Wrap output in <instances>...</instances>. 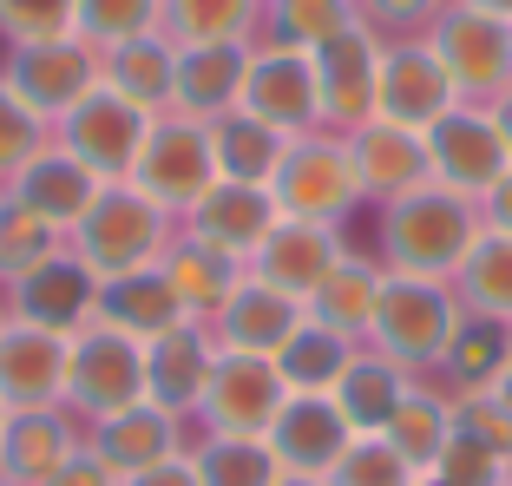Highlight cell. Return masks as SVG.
<instances>
[{"mask_svg":"<svg viewBox=\"0 0 512 486\" xmlns=\"http://www.w3.org/2000/svg\"><path fill=\"white\" fill-rule=\"evenodd\" d=\"M473 237H480L473 230V204L460 191H447V184H414L388 211V250L401 263V276H421V283L460 270Z\"/></svg>","mask_w":512,"mask_h":486,"instance_id":"6da1fadb","label":"cell"},{"mask_svg":"<svg viewBox=\"0 0 512 486\" xmlns=\"http://www.w3.org/2000/svg\"><path fill=\"white\" fill-rule=\"evenodd\" d=\"M158 237H165V211L145 191H132V184H106L86 204V217L73 224V257L92 283H112V276L151 270Z\"/></svg>","mask_w":512,"mask_h":486,"instance_id":"7a4b0ae2","label":"cell"},{"mask_svg":"<svg viewBox=\"0 0 512 486\" xmlns=\"http://www.w3.org/2000/svg\"><path fill=\"white\" fill-rule=\"evenodd\" d=\"M132 191H145L158 211H191L204 191L217 184V152H211V125L191 112H158L138 145L132 165Z\"/></svg>","mask_w":512,"mask_h":486,"instance_id":"3957f363","label":"cell"},{"mask_svg":"<svg viewBox=\"0 0 512 486\" xmlns=\"http://www.w3.org/2000/svg\"><path fill=\"white\" fill-rule=\"evenodd\" d=\"M427 46L434 60L447 66L453 79V99H499L512 92V20L486 14L473 0H447V14L427 27Z\"/></svg>","mask_w":512,"mask_h":486,"instance_id":"277c9868","label":"cell"},{"mask_svg":"<svg viewBox=\"0 0 512 486\" xmlns=\"http://www.w3.org/2000/svg\"><path fill=\"white\" fill-rule=\"evenodd\" d=\"M0 86L14 92L33 119H66L79 99L99 92V46L79 40V33H60V40H40V46H14L7 66H0Z\"/></svg>","mask_w":512,"mask_h":486,"instance_id":"5b68a950","label":"cell"},{"mask_svg":"<svg viewBox=\"0 0 512 486\" xmlns=\"http://www.w3.org/2000/svg\"><path fill=\"white\" fill-rule=\"evenodd\" d=\"M283 408H289V381H283V368H276V355H243V349H217L211 355L204 414H211L217 434L263 441Z\"/></svg>","mask_w":512,"mask_h":486,"instance_id":"8992f818","label":"cell"},{"mask_svg":"<svg viewBox=\"0 0 512 486\" xmlns=\"http://www.w3.org/2000/svg\"><path fill=\"white\" fill-rule=\"evenodd\" d=\"M237 112H250L270 132H309L322 119V92H316V66L296 46H250L243 60V86H237Z\"/></svg>","mask_w":512,"mask_h":486,"instance_id":"52a82bcc","label":"cell"},{"mask_svg":"<svg viewBox=\"0 0 512 486\" xmlns=\"http://www.w3.org/2000/svg\"><path fill=\"white\" fill-rule=\"evenodd\" d=\"M145 132H151V112L125 106L119 92L99 86L92 99H79V106L60 119V138H66L60 152H73L99 184H125V178H132V165H138Z\"/></svg>","mask_w":512,"mask_h":486,"instance_id":"ba28073f","label":"cell"},{"mask_svg":"<svg viewBox=\"0 0 512 486\" xmlns=\"http://www.w3.org/2000/svg\"><path fill=\"white\" fill-rule=\"evenodd\" d=\"M66 395L86 414H99V421L132 408V401H145V342L106 329V322L86 329L73 342V355H66Z\"/></svg>","mask_w":512,"mask_h":486,"instance_id":"9c48e42d","label":"cell"},{"mask_svg":"<svg viewBox=\"0 0 512 486\" xmlns=\"http://www.w3.org/2000/svg\"><path fill=\"white\" fill-rule=\"evenodd\" d=\"M453 112V79L434 60L427 40H388L381 46V73H375V119L427 132Z\"/></svg>","mask_w":512,"mask_h":486,"instance_id":"30bf717a","label":"cell"},{"mask_svg":"<svg viewBox=\"0 0 512 486\" xmlns=\"http://www.w3.org/2000/svg\"><path fill=\"white\" fill-rule=\"evenodd\" d=\"M270 198L289 224H322L329 230L348 204L362 198L355 191V165H348V145H289L283 171L270 178Z\"/></svg>","mask_w":512,"mask_h":486,"instance_id":"8fae6325","label":"cell"},{"mask_svg":"<svg viewBox=\"0 0 512 486\" xmlns=\"http://www.w3.org/2000/svg\"><path fill=\"white\" fill-rule=\"evenodd\" d=\"M506 165H512V152H506V138H499L493 112L453 106L440 125H427V171L447 191H493Z\"/></svg>","mask_w":512,"mask_h":486,"instance_id":"7c38bea8","label":"cell"},{"mask_svg":"<svg viewBox=\"0 0 512 486\" xmlns=\"http://www.w3.org/2000/svg\"><path fill=\"white\" fill-rule=\"evenodd\" d=\"M368 329L381 335L388 362H427V355L447 349L453 335V309L434 283L421 276H401V283H381V303H375V322Z\"/></svg>","mask_w":512,"mask_h":486,"instance_id":"4fadbf2b","label":"cell"},{"mask_svg":"<svg viewBox=\"0 0 512 486\" xmlns=\"http://www.w3.org/2000/svg\"><path fill=\"white\" fill-rule=\"evenodd\" d=\"M309 66H316V92H322V119L335 125H355L362 132L368 119H375V73H381V40L368 27L342 33V40L316 46L309 53Z\"/></svg>","mask_w":512,"mask_h":486,"instance_id":"5bb4252c","label":"cell"},{"mask_svg":"<svg viewBox=\"0 0 512 486\" xmlns=\"http://www.w3.org/2000/svg\"><path fill=\"white\" fill-rule=\"evenodd\" d=\"M348 441H355V434H348V421L335 414L329 395H296L270 427V454L289 480H322V473H335V460L348 454Z\"/></svg>","mask_w":512,"mask_h":486,"instance_id":"9a60e30c","label":"cell"},{"mask_svg":"<svg viewBox=\"0 0 512 486\" xmlns=\"http://www.w3.org/2000/svg\"><path fill=\"white\" fill-rule=\"evenodd\" d=\"M66 355L73 342L53 329H33V322L0 329V408H46L53 395H66Z\"/></svg>","mask_w":512,"mask_h":486,"instance_id":"2e32d148","label":"cell"},{"mask_svg":"<svg viewBox=\"0 0 512 486\" xmlns=\"http://www.w3.org/2000/svg\"><path fill=\"white\" fill-rule=\"evenodd\" d=\"M191 224H197V243H211V250H224V257H243V250H256V243L283 224V211H276L270 184L217 178L211 191L191 204Z\"/></svg>","mask_w":512,"mask_h":486,"instance_id":"e0dca14e","label":"cell"},{"mask_svg":"<svg viewBox=\"0 0 512 486\" xmlns=\"http://www.w3.org/2000/svg\"><path fill=\"white\" fill-rule=\"evenodd\" d=\"M99 86L158 119V112H171V99H178V46H171L165 33H138V40L106 46V53H99Z\"/></svg>","mask_w":512,"mask_h":486,"instance_id":"ac0fdd59","label":"cell"},{"mask_svg":"<svg viewBox=\"0 0 512 486\" xmlns=\"http://www.w3.org/2000/svg\"><path fill=\"white\" fill-rule=\"evenodd\" d=\"M348 165H355V191H368V198H407L427 178V132L368 119L362 132L348 138Z\"/></svg>","mask_w":512,"mask_h":486,"instance_id":"d6986e66","label":"cell"},{"mask_svg":"<svg viewBox=\"0 0 512 486\" xmlns=\"http://www.w3.org/2000/svg\"><path fill=\"white\" fill-rule=\"evenodd\" d=\"M335 263H342V250H335V237L322 224H276L270 237L256 243V283L283 289V296H296V303H309L322 283L335 276Z\"/></svg>","mask_w":512,"mask_h":486,"instance_id":"ffe728a7","label":"cell"},{"mask_svg":"<svg viewBox=\"0 0 512 486\" xmlns=\"http://www.w3.org/2000/svg\"><path fill=\"white\" fill-rule=\"evenodd\" d=\"M92 316L106 322V329L132 335V342H158V335L184 329V322H191V309L178 303V289L165 283V270H132V276H112V283H99V303H92Z\"/></svg>","mask_w":512,"mask_h":486,"instance_id":"44dd1931","label":"cell"},{"mask_svg":"<svg viewBox=\"0 0 512 486\" xmlns=\"http://www.w3.org/2000/svg\"><path fill=\"white\" fill-rule=\"evenodd\" d=\"M204 381H211V349H204V335L191 322L158 335V342H145V401L151 408H165V414L197 408Z\"/></svg>","mask_w":512,"mask_h":486,"instance_id":"7402d4cb","label":"cell"},{"mask_svg":"<svg viewBox=\"0 0 512 486\" xmlns=\"http://www.w3.org/2000/svg\"><path fill=\"white\" fill-rule=\"evenodd\" d=\"M92 454L112 467V480H132V473L158 467L165 454H178V414L151 408V401H132V408L99 421V447Z\"/></svg>","mask_w":512,"mask_h":486,"instance_id":"603a6c76","label":"cell"},{"mask_svg":"<svg viewBox=\"0 0 512 486\" xmlns=\"http://www.w3.org/2000/svg\"><path fill=\"white\" fill-rule=\"evenodd\" d=\"M217 316H224V349H243V355H276L302 329L296 296H283L270 283H237Z\"/></svg>","mask_w":512,"mask_h":486,"instance_id":"cb8c5ba5","label":"cell"},{"mask_svg":"<svg viewBox=\"0 0 512 486\" xmlns=\"http://www.w3.org/2000/svg\"><path fill=\"white\" fill-rule=\"evenodd\" d=\"M92 303H99V283L79 270V257H53L33 276H20V316H27L33 329L73 335L79 322L92 316Z\"/></svg>","mask_w":512,"mask_h":486,"instance_id":"d4e9b609","label":"cell"},{"mask_svg":"<svg viewBox=\"0 0 512 486\" xmlns=\"http://www.w3.org/2000/svg\"><path fill=\"white\" fill-rule=\"evenodd\" d=\"M99 191H106V184L92 178V171L79 165L73 152H40V158H33V165L14 178V198L27 204V211H40L46 224H66V230L86 217V204L99 198Z\"/></svg>","mask_w":512,"mask_h":486,"instance_id":"484cf974","label":"cell"},{"mask_svg":"<svg viewBox=\"0 0 512 486\" xmlns=\"http://www.w3.org/2000/svg\"><path fill=\"white\" fill-rule=\"evenodd\" d=\"M243 60L250 46H178V99L171 112H191V119H217V112L237 106L243 86Z\"/></svg>","mask_w":512,"mask_h":486,"instance_id":"4316f807","label":"cell"},{"mask_svg":"<svg viewBox=\"0 0 512 486\" xmlns=\"http://www.w3.org/2000/svg\"><path fill=\"white\" fill-rule=\"evenodd\" d=\"M263 0H158V33L171 46H250Z\"/></svg>","mask_w":512,"mask_h":486,"instance_id":"83f0119b","label":"cell"},{"mask_svg":"<svg viewBox=\"0 0 512 486\" xmlns=\"http://www.w3.org/2000/svg\"><path fill=\"white\" fill-rule=\"evenodd\" d=\"M211 125V152H217V178H230V184H270L276 171H283V158H289V138L283 132H270V125H256L250 112H217V119H204Z\"/></svg>","mask_w":512,"mask_h":486,"instance_id":"f1b7e54d","label":"cell"},{"mask_svg":"<svg viewBox=\"0 0 512 486\" xmlns=\"http://www.w3.org/2000/svg\"><path fill=\"white\" fill-rule=\"evenodd\" d=\"M447 375L467 388V395H493V381L506 375L512 362V316H486V309H473V316H453V335H447Z\"/></svg>","mask_w":512,"mask_h":486,"instance_id":"f546056e","label":"cell"},{"mask_svg":"<svg viewBox=\"0 0 512 486\" xmlns=\"http://www.w3.org/2000/svg\"><path fill=\"white\" fill-rule=\"evenodd\" d=\"M66 460H73V434H66L46 408H14L7 421H0V467L14 473V480L46 486Z\"/></svg>","mask_w":512,"mask_h":486,"instance_id":"4dcf8cb0","label":"cell"},{"mask_svg":"<svg viewBox=\"0 0 512 486\" xmlns=\"http://www.w3.org/2000/svg\"><path fill=\"white\" fill-rule=\"evenodd\" d=\"M401 375H394V362H362V355H348L342 381L329 388L335 414L348 421V434H381V427L394 421V408H401Z\"/></svg>","mask_w":512,"mask_h":486,"instance_id":"1f68e13d","label":"cell"},{"mask_svg":"<svg viewBox=\"0 0 512 486\" xmlns=\"http://www.w3.org/2000/svg\"><path fill=\"white\" fill-rule=\"evenodd\" d=\"M263 27H270V46L316 53V46L362 27V7L355 0H263Z\"/></svg>","mask_w":512,"mask_h":486,"instance_id":"d6a6232c","label":"cell"},{"mask_svg":"<svg viewBox=\"0 0 512 486\" xmlns=\"http://www.w3.org/2000/svg\"><path fill=\"white\" fill-rule=\"evenodd\" d=\"M276 368H283L289 395H329L335 381H342V368H348V349H342V335H335V329L302 322L283 349H276Z\"/></svg>","mask_w":512,"mask_h":486,"instance_id":"836d02e7","label":"cell"},{"mask_svg":"<svg viewBox=\"0 0 512 486\" xmlns=\"http://www.w3.org/2000/svg\"><path fill=\"white\" fill-rule=\"evenodd\" d=\"M165 283L178 289L184 309H224V296L243 276H237V257H224L211 243H184L178 257H165Z\"/></svg>","mask_w":512,"mask_h":486,"instance_id":"e575fe53","label":"cell"},{"mask_svg":"<svg viewBox=\"0 0 512 486\" xmlns=\"http://www.w3.org/2000/svg\"><path fill=\"white\" fill-rule=\"evenodd\" d=\"M309 322H322V329H335V335H348V329H362V322H375V303H381V276L375 270H362V263H335V276L309 296Z\"/></svg>","mask_w":512,"mask_h":486,"instance_id":"d590c367","label":"cell"},{"mask_svg":"<svg viewBox=\"0 0 512 486\" xmlns=\"http://www.w3.org/2000/svg\"><path fill=\"white\" fill-rule=\"evenodd\" d=\"M191 467H197V486H276L283 480L270 441H237V434H217Z\"/></svg>","mask_w":512,"mask_h":486,"instance_id":"8d00e7d4","label":"cell"},{"mask_svg":"<svg viewBox=\"0 0 512 486\" xmlns=\"http://www.w3.org/2000/svg\"><path fill=\"white\" fill-rule=\"evenodd\" d=\"M447 434H453V421H447V408H440L434 395H401L394 421L381 427V441H388L407 467H434L440 447H447Z\"/></svg>","mask_w":512,"mask_h":486,"instance_id":"74e56055","label":"cell"},{"mask_svg":"<svg viewBox=\"0 0 512 486\" xmlns=\"http://www.w3.org/2000/svg\"><path fill=\"white\" fill-rule=\"evenodd\" d=\"M460 276H467V303L473 309H486V316H512V237H506V230L473 237Z\"/></svg>","mask_w":512,"mask_h":486,"instance_id":"f35d334b","label":"cell"},{"mask_svg":"<svg viewBox=\"0 0 512 486\" xmlns=\"http://www.w3.org/2000/svg\"><path fill=\"white\" fill-rule=\"evenodd\" d=\"M53 237H60V224H46V217L27 211L20 198L0 204V270H7V276H33L40 263H53V257H60Z\"/></svg>","mask_w":512,"mask_h":486,"instance_id":"ab89813d","label":"cell"},{"mask_svg":"<svg viewBox=\"0 0 512 486\" xmlns=\"http://www.w3.org/2000/svg\"><path fill=\"white\" fill-rule=\"evenodd\" d=\"M73 33L99 53L138 33H158V0H73Z\"/></svg>","mask_w":512,"mask_h":486,"instance_id":"60d3db41","label":"cell"},{"mask_svg":"<svg viewBox=\"0 0 512 486\" xmlns=\"http://www.w3.org/2000/svg\"><path fill=\"white\" fill-rule=\"evenodd\" d=\"M329 486H414V467L381 434H362V441H348V454L335 460Z\"/></svg>","mask_w":512,"mask_h":486,"instance_id":"b9f144b4","label":"cell"},{"mask_svg":"<svg viewBox=\"0 0 512 486\" xmlns=\"http://www.w3.org/2000/svg\"><path fill=\"white\" fill-rule=\"evenodd\" d=\"M73 33V0H0V40L7 46H40Z\"/></svg>","mask_w":512,"mask_h":486,"instance_id":"7bdbcfd3","label":"cell"},{"mask_svg":"<svg viewBox=\"0 0 512 486\" xmlns=\"http://www.w3.org/2000/svg\"><path fill=\"white\" fill-rule=\"evenodd\" d=\"M46 152V119H33L14 92L0 86V178H20Z\"/></svg>","mask_w":512,"mask_h":486,"instance_id":"ee69618b","label":"cell"},{"mask_svg":"<svg viewBox=\"0 0 512 486\" xmlns=\"http://www.w3.org/2000/svg\"><path fill=\"white\" fill-rule=\"evenodd\" d=\"M434 467H440V480H447V486H499L506 454H499V447H486L480 434H467V427H453Z\"/></svg>","mask_w":512,"mask_h":486,"instance_id":"f6af8a7d","label":"cell"},{"mask_svg":"<svg viewBox=\"0 0 512 486\" xmlns=\"http://www.w3.org/2000/svg\"><path fill=\"white\" fill-rule=\"evenodd\" d=\"M355 7H362L368 33H401V40H414L421 27L447 14V0H355Z\"/></svg>","mask_w":512,"mask_h":486,"instance_id":"bcb514c9","label":"cell"},{"mask_svg":"<svg viewBox=\"0 0 512 486\" xmlns=\"http://www.w3.org/2000/svg\"><path fill=\"white\" fill-rule=\"evenodd\" d=\"M46 486H119V480H112V467H106L99 454H73V460H66V467L53 473Z\"/></svg>","mask_w":512,"mask_h":486,"instance_id":"7dc6e473","label":"cell"},{"mask_svg":"<svg viewBox=\"0 0 512 486\" xmlns=\"http://www.w3.org/2000/svg\"><path fill=\"white\" fill-rule=\"evenodd\" d=\"M119 486H197V467L184 454H165L158 467H145V473H132V480H119Z\"/></svg>","mask_w":512,"mask_h":486,"instance_id":"c3c4849f","label":"cell"},{"mask_svg":"<svg viewBox=\"0 0 512 486\" xmlns=\"http://www.w3.org/2000/svg\"><path fill=\"white\" fill-rule=\"evenodd\" d=\"M493 224L512 237V165L499 171V184H493Z\"/></svg>","mask_w":512,"mask_h":486,"instance_id":"681fc988","label":"cell"},{"mask_svg":"<svg viewBox=\"0 0 512 486\" xmlns=\"http://www.w3.org/2000/svg\"><path fill=\"white\" fill-rule=\"evenodd\" d=\"M493 125H499V138H506V152H512V92L493 99Z\"/></svg>","mask_w":512,"mask_h":486,"instance_id":"f907efd6","label":"cell"},{"mask_svg":"<svg viewBox=\"0 0 512 486\" xmlns=\"http://www.w3.org/2000/svg\"><path fill=\"white\" fill-rule=\"evenodd\" d=\"M493 401H499V408H506V414H512V362H506V375H499V381H493Z\"/></svg>","mask_w":512,"mask_h":486,"instance_id":"816d5d0a","label":"cell"},{"mask_svg":"<svg viewBox=\"0 0 512 486\" xmlns=\"http://www.w3.org/2000/svg\"><path fill=\"white\" fill-rule=\"evenodd\" d=\"M473 7H486V14H499V20H512V0H473Z\"/></svg>","mask_w":512,"mask_h":486,"instance_id":"f5cc1de1","label":"cell"},{"mask_svg":"<svg viewBox=\"0 0 512 486\" xmlns=\"http://www.w3.org/2000/svg\"><path fill=\"white\" fill-rule=\"evenodd\" d=\"M414 486H447V480H440V473H421V480H414Z\"/></svg>","mask_w":512,"mask_h":486,"instance_id":"db71d44e","label":"cell"},{"mask_svg":"<svg viewBox=\"0 0 512 486\" xmlns=\"http://www.w3.org/2000/svg\"><path fill=\"white\" fill-rule=\"evenodd\" d=\"M276 486H322V480H289V473H283V480H276Z\"/></svg>","mask_w":512,"mask_h":486,"instance_id":"11a10c76","label":"cell"},{"mask_svg":"<svg viewBox=\"0 0 512 486\" xmlns=\"http://www.w3.org/2000/svg\"><path fill=\"white\" fill-rule=\"evenodd\" d=\"M0 421H7V408H0Z\"/></svg>","mask_w":512,"mask_h":486,"instance_id":"9f6ffc18","label":"cell"}]
</instances>
